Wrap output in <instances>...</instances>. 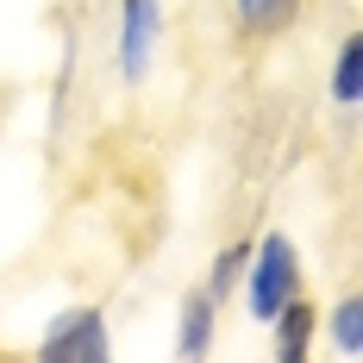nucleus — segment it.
Instances as JSON below:
<instances>
[{
    "label": "nucleus",
    "instance_id": "nucleus-1",
    "mask_svg": "<svg viewBox=\"0 0 363 363\" xmlns=\"http://www.w3.org/2000/svg\"><path fill=\"white\" fill-rule=\"evenodd\" d=\"M294 282H301V269H294V251L282 232H269L263 245H257V269H251V307L257 320H276L282 313V301L294 294Z\"/></svg>",
    "mask_w": 363,
    "mask_h": 363
},
{
    "label": "nucleus",
    "instance_id": "nucleus-2",
    "mask_svg": "<svg viewBox=\"0 0 363 363\" xmlns=\"http://www.w3.org/2000/svg\"><path fill=\"white\" fill-rule=\"evenodd\" d=\"M38 357L44 363H101L107 357V320L94 313V307H75V313H63L57 326L44 332V345H38Z\"/></svg>",
    "mask_w": 363,
    "mask_h": 363
},
{
    "label": "nucleus",
    "instance_id": "nucleus-3",
    "mask_svg": "<svg viewBox=\"0 0 363 363\" xmlns=\"http://www.w3.org/2000/svg\"><path fill=\"white\" fill-rule=\"evenodd\" d=\"M150 19H157V0H132L125 6V69H145V44H150Z\"/></svg>",
    "mask_w": 363,
    "mask_h": 363
},
{
    "label": "nucleus",
    "instance_id": "nucleus-4",
    "mask_svg": "<svg viewBox=\"0 0 363 363\" xmlns=\"http://www.w3.org/2000/svg\"><path fill=\"white\" fill-rule=\"evenodd\" d=\"M213 294L201 289V294H188V332H182V351H188V357H194V351H201V345H207V320H213Z\"/></svg>",
    "mask_w": 363,
    "mask_h": 363
},
{
    "label": "nucleus",
    "instance_id": "nucleus-5",
    "mask_svg": "<svg viewBox=\"0 0 363 363\" xmlns=\"http://www.w3.org/2000/svg\"><path fill=\"white\" fill-rule=\"evenodd\" d=\"M294 0H245V19H251L257 32H276V26H289Z\"/></svg>",
    "mask_w": 363,
    "mask_h": 363
},
{
    "label": "nucleus",
    "instance_id": "nucleus-6",
    "mask_svg": "<svg viewBox=\"0 0 363 363\" xmlns=\"http://www.w3.org/2000/svg\"><path fill=\"white\" fill-rule=\"evenodd\" d=\"M357 294H345V301H338V313H332V338H338V345H345V351H357L363 345V332H357Z\"/></svg>",
    "mask_w": 363,
    "mask_h": 363
},
{
    "label": "nucleus",
    "instance_id": "nucleus-7",
    "mask_svg": "<svg viewBox=\"0 0 363 363\" xmlns=\"http://www.w3.org/2000/svg\"><path fill=\"white\" fill-rule=\"evenodd\" d=\"M338 101H357V38H345V50H338Z\"/></svg>",
    "mask_w": 363,
    "mask_h": 363
}]
</instances>
